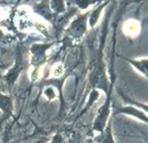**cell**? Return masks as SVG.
<instances>
[{"instance_id": "6da1fadb", "label": "cell", "mask_w": 148, "mask_h": 143, "mask_svg": "<svg viewBox=\"0 0 148 143\" xmlns=\"http://www.w3.org/2000/svg\"><path fill=\"white\" fill-rule=\"evenodd\" d=\"M124 32L129 37H136L140 32V23L135 19H128L124 23Z\"/></svg>"}, {"instance_id": "7a4b0ae2", "label": "cell", "mask_w": 148, "mask_h": 143, "mask_svg": "<svg viewBox=\"0 0 148 143\" xmlns=\"http://www.w3.org/2000/svg\"><path fill=\"white\" fill-rule=\"evenodd\" d=\"M65 72V67L61 63H56L51 67V72H50V76L51 77H60Z\"/></svg>"}, {"instance_id": "3957f363", "label": "cell", "mask_w": 148, "mask_h": 143, "mask_svg": "<svg viewBox=\"0 0 148 143\" xmlns=\"http://www.w3.org/2000/svg\"><path fill=\"white\" fill-rule=\"evenodd\" d=\"M45 96L48 98V99H55L56 96H57V93H56V90L55 88H52V87H48V88H46L44 92Z\"/></svg>"}, {"instance_id": "277c9868", "label": "cell", "mask_w": 148, "mask_h": 143, "mask_svg": "<svg viewBox=\"0 0 148 143\" xmlns=\"http://www.w3.org/2000/svg\"><path fill=\"white\" fill-rule=\"evenodd\" d=\"M40 68H34L32 69V72L30 73V78H31V81H37L38 78L40 77Z\"/></svg>"}]
</instances>
